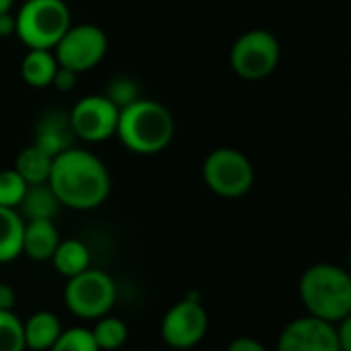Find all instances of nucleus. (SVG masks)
I'll return each mask as SVG.
<instances>
[{
	"instance_id": "obj_1",
	"label": "nucleus",
	"mask_w": 351,
	"mask_h": 351,
	"mask_svg": "<svg viewBox=\"0 0 351 351\" xmlns=\"http://www.w3.org/2000/svg\"><path fill=\"white\" fill-rule=\"evenodd\" d=\"M48 184L62 207L89 211L108 199L112 178L106 163L95 153L71 147L52 159Z\"/></svg>"
},
{
	"instance_id": "obj_2",
	"label": "nucleus",
	"mask_w": 351,
	"mask_h": 351,
	"mask_svg": "<svg viewBox=\"0 0 351 351\" xmlns=\"http://www.w3.org/2000/svg\"><path fill=\"white\" fill-rule=\"evenodd\" d=\"M173 130L171 112L155 99L136 97L132 104L120 108L116 136L132 153L153 155L163 151L171 143Z\"/></svg>"
},
{
	"instance_id": "obj_3",
	"label": "nucleus",
	"mask_w": 351,
	"mask_h": 351,
	"mask_svg": "<svg viewBox=\"0 0 351 351\" xmlns=\"http://www.w3.org/2000/svg\"><path fill=\"white\" fill-rule=\"evenodd\" d=\"M300 300L310 316L326 322H339L351 312V273L330 265L316 263L300 277Z\"/></svg>"
},
{
	"instance_id": "obj_4",
	"label": "nucleus",
	"mask_w": 351,
	"mask_h": 351,
	"mask_svg": "<svg viewBox=\"0 0 351 351\" xmlns=\"http://www.w3.org/2000/svg\"><path fill=\"white\" fill-rule=\"evenodd\" d=\"M17 19V38L27 48L54 50L71 23V9L64 0H23Z\"/></svg>"
},
{
	"instance_id": "obj_5",
	"label": "nucleus",
	"mask_w": 351,
	"mask_h": 351,
	"mask_svg": "<svg viewBox=\"0 0 351 351\" xmlns=\"http://www.w3.org/2000/svg\"><path fill=\"white\" fill-rule=\"evenodd\" d=\"M203 180L217 197L240 199L254 184V167L242 151L219 147L213 149L203 163Z\"/></svg>"
},
{
	"instance_id": "obj_6",
	"label": "nucleus",
	"mask_w": 351,
	"mask_h": 351,
	"mask_svg": "<svg viewBox=\"0 0 351 351\" xmlns=\"http://www.w3.org/2000/svg\"><path fill=\"white\" fill-rule=\"evenodd\" d=\"M118 291L114 279L99 269H85L83 273L69 277L64 287V302L69 310L87 320H97L106 316L116 304Z\"/></svg>"
},
{
	"instance_id": "obj_7",
	"label": "nucleus",
	"mask_w": 351,
	"mask_h": 351,
	"mask_svg": "<svg viewBox=\"0 0 351 351\" xmlns=\"http://www.w3.org/2000/svg\"><path fill=\"white\" fill-rule=\"evenodd\" d=\"M281 58L279 40L267 29H250L242 34L230 50L232 71L246 81H261L269 77Z\"/></svg>"
},
{
	"instance_id": "obj_8",
	"label": "nucleus",
	"mask_w": 351,
	"mask_h": 351,
	"mask_svg": "<svg viewBox=\"0 0 351 351\" xmlns=\"http://www.w3.org/2000/svg\"><path fill=\"white\" fill-rule=\"evenodd\" d=\"M52 52L60 66L81 75L104 60L108 52V36L101 27L91 23L71 25Z\"/></svg>"
},
{
	"instance_id": "obj_9",
	"label": "nucleus",
	"mask_w": 351,
	"mask_h": 351,
	"mask_svg": "<svg viewBox=\"0 0 351 351\" xmlns=\"http://www.w3.org/2000/svg\"><path fill=\"white\" fill-rule=\"evenodd\" d=\"M209 328V316L197 293L173 304L161 318V339L173 349H191L203 341Z\"/></svg>"
},
{
	"instance_id": "obj_10",
	"label": "nucleus",
	"mask_w": 351,
	"mask_h": 351,
	"mask_svg": "<svg viewBox=\"0 0 351 351\" xmlns=\"http://www.w3.org/2000/svg\"><path fill=\"white\" fill-rule=\"evenodd\" d=\"M118 116L120 108L104 93L81 97L69 112L75 136L87 143H101L116 136Z\"/></svg>"
},
{
	"instance_id": "obj_11",
	"label": "nucleus",
	"mask_w": 351,
	"mask_h": 351,
	"mask_svg": "<svg viewBox=\"0 0 351 351\" xmlns=\"http://www.w3.org/2000/svg\"><path fill=\"white\" fill-rule=\"evenodd\" d=\"M277 351H341L332 322L316 316H302L285 324L279 335Z\"/></svg>"
},
{
	"instance_id": "obj_12",
	"label": "nucleus",
	"mask_w": 351,
	"mask_h": 351,
	"mask_svg": "<svg viewBox=\"0 0 351 351\" xmlns=\"http://www.w3.org/2000/svg\"><path fill=\"white\" fill-rule=\"evenodd\" d=\"M75 132L71 126V118L69 112L62 110H50L46 112L38 124H36V136H34V145H38L40 149H44L48 155L56 157L58 153L66 151L73 147L75 141Z\"/></svg>"
},
{
	"instance_id": "obj_13",
	"label": "nucleus",
	"mask_w": 351,
	"mask_h": 351,
	"mask_svg": "<svg viewBox=\"0 0 351 351\" xmlns=\"http://www.w3.org/2000/svg\"><path fill=\"white\" fill-rule=\"evenodd\" d=\"M60 242L54 219H29L23 230V254L32 261H50Z\"/></svg>"
},
{
	"instance_id": "obj_14",
	"label": "nucleus",
	"mask_w": 351,
	"mask_h": 351,
	"mask_svg": "<svg viewBox=\"0 0 351 351\" xmlns=\"http://www.w3.org/2000/svg\"><path fill=\"white\" fill-rule=\"evenodd\" d=\"M25 332V347L32 351H50V347L56 343V339L62 332V324L56 314L52 312H36L23 322Z\"/></svg>"
},
{
	"instance_id": "obj_15",
	"label": "nucleus",
	"mask_w": 351,
	"mask_h": 351,
	"mask_svg": "<svg viewBox=\"0 0 351 351\" xmlns=\"http://www.w3.org/2000/svg\"><path fill=\"white\" fill-rule=\"evenodd\" d=\"M56 69H58V60L52 50L29 48V52L21 60V77L34 89L50 87Z\"/></svg>"
},
{
	"instance_id": "obj_16",
	"label": "nucleus",
	"mask_w": 351,
	"mask_h": 351,
	"mask_svg": "<svg viewBox=\"0 0 351 351\" xmlns=\"http://www.w3.org/2000/svg\"><path fill=\"white\" fill-rule=\"evenodd\" d=\"M60 201L50 189L48 182L42 184H29L27 193L19 205V213L25 221L29 219H54L60 211Z\"/></svg>"
},
{
	"instance_id": "obj_17",
	"label": "nucleus",
	"mask_w": 351,
	"mask_h": 351,
	"mask_svg": "<svg viewBox=\"0 0 351 351\" xmlns=\"http://www.w3.org/2000/svg\"><path fill=\"white\" fill-rule=\"evenodd\" d=\"M25 219L17 209L0 207V263H11L23 254Z\"/></svg>"
},
{
	"instance_id": "obj_18",
	"label": "nucleus",
	"mask_w": 351,
	"mask_h": 351,
	"mask_svg": "<svg viewBox=\"0 0 351 351\" xmlns=\"http://www.w3.org/2000/svg\"><path fill=\"white\" fill-rule=\"evenodd\" d=\"M50 261L54 263V269L69 279V277H75V275L83 273L85 269H89L91 252H89L85 242H81L77 238H71V240H60L58 242V246H56Z\"/></svg>"
},
{
	"instance_id": "obj_19",
	"label": "nucleus",
	"mask_w": 351,
	"mask_h": 351,
	"mask_svg": "<svg viewBox=\"0 0 351 351\" xmlns=\"http://www.w3.org/2000/svg\"><path fill=\"white\" fill-rule=\"evenodd\" d=\"M52 159H54L52 155H48L44 149L32 143L19 151L13 167L23 176V180L27 184H42V182H48L50 178Z\"/></svg>"
},
{
	"instance_id": "obj_20",
	"label": "nucleus",
	"mask_w": 351,
	"mask_h": 351,
	"mask_svg": "<svg viewBox=\"0 0 351 351\" xmlns=\"http://www.w3.org/2000/svg\"><path fill=\"white\" fill-rule=\"evenodd\" d=\"M91 335H93L99 351H116L126 343L128 326L124 320L106 314V316L97 318V324L91 328Z\"/></svg>"
},
{
	"instance_id": "obj_21",
	"label": "nucleus",
	"mask_w": 351,
	"mask_h": 351,
	"mask_svg": "<svg viewBox=\"0 0 351 351\" xmlns=\"http://www.w3.org/2000/svg\"><path fill=\"white\" fill-rule=\"evenodd\" d=\"M23 320L13 310H0V351H25Z\"/></svg>"
},
{
	"instance_id": "obj_22",
	"label": "nucleus",
	"mask_w": 351,
	"mask_h": 351,
	"mask_svg": "<svg viewBox=\"0 0 351 351\" xmlns=\"http://www.w3.org/2000/svg\"><path fill=\"white\" fill-rule=\"evenodd\" d=\"M27 182L23 176L15 167L0 169V207L9 209H19L25 193H27Z\"/></svg>"
},
{
	"instance_id": "obj_23",
	"label": "nucleus",
	"mask_w": 351,
	"mask_h": 351,
	"mask_svg": "<svg viewBox=\"0 0 351 351\" xmlns=\"http://www.w3.org/2000/svg\"><path fill=\"white\" fill-rule=\"evenodd\" d=\"M50 351H99V347L89 328L75 326V328L62 330L56 343L50 347Z\"/></svg>"
},
{
	"instance_id": "obj_24",
	"label": "nucleus",
	"mask_w": 351,
	"mask_h": 351,
	"mask_svg": "<svg viewBox=\"0 0 351 351\" xmlns=\"http://www.w3.org/2000/svg\"><path fill=\"white\" fill-rule=\"evenodd\" d=\"M104 95L110 97L118 108H124V106L132 104L138 97V89H136V83L132 79H128V77H116L110 83V87H108V91Z\"/></svg>"
},
{
	"instance_id": "obj_25",
	"label": "nucleus",
	"mask_w": 351,
	"mask_h": 351,
	"mask_svg": "<svg viewBox=\"0 0 351 351\" xmlns=\"http://www.w3.org/2000/svg\"><path fill=\"white\" fill-rule=\"evenodd\" d=\"M77 77H79V73L58 64V69L54 73V79H52V87H56L58 91H73L75 85H77Z\"/></svg>"
},
{
	"instance_id": "obj_26",
	"label": "nucleus",
	"mask_w": 351,
	"mask_h": 351,
	"mask_svg": "<svg viewBox=\"0 0 351 351\" xmlns=\"http://www.w3.org/2000/svg\"><path fill=\"white\" fill-rule=\"evenodd\" d=\"M335 330H337L339 349L351 351V312L347 316H343L339 322H335Z\"/></svg>"
},
{
	"instance_id": "obj_27",
	"label": "nucleus",
	"mask_w": 351,
	"mask_h": 351,
	"mask_svg": "<svg viewBox=\"0 0 351 351\" xmlns=\"http://www.w3.org/2000/svg\"><path fill=\"white\" fill-rule=\"evenodd\" d=\"M226 351H267V347L258 341V339H252V337H238L234 339Z\"/></svg>"
},
{
	"instance_id": "obj_28",
	"label": "nucleus",
	"mask_w": 351,
	"mask_h": 351,
	"mask_svg": "<svg viewBox=\"0 0 351 351\" xmlns=\"http://www.w3.org/2000/svg\"><path fill=\"white\" fill-rule=\"evenodd\" d=\"M17 34V19L11 11L0 13V38H11Z\"/></svg>"
},
{
	"instance_id": "obj_29",
	"label": "nucleus",
	"mask_w": 351,
	"mask_h": 351,
	"mask_svg": "<svg viewBox=\"0 0 351 351\" xmlns=\"http://www.w3.org/2000/svg\"><path fill=\"white\" fill-rule=\"evenodd\" d=\"M17 304V293L9 283H0V310H13Z\"/></svg>"
},
{
	"instance_id": "obj_30",
	"label": "nucleus",
	"mask_w": 351,
	"mask_h": 351,
	"mask_svg": "<svg viewBox=\"0 0 351 351\" xmlns=\"http://www.w3.org/2000/svg\"><path fill=\"white\" fill-rule=\"evenodd\" d=\"M13 3L15 0H0V13H7L13 9Z\"/></svg>"
}]
</instances>
